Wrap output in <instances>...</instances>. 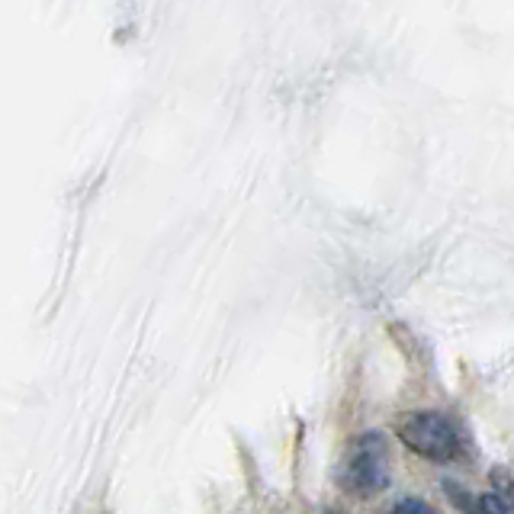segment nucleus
<instances>
[{"mask_svg":"<svg viewBox=\"0 0 514 514\" xmlns=\"http://www.w3.org/2000/svg\"><path fill=\"white\" fill-rule=\"evenodd\" d=\"M389 482V450L383 434H357L341 460V486L351 495H376Z\"/></svg>","mask_w":514,"mask_h":514,"instance_id":"1","label":"nucleus"},{"mask_svg":"<svg viewBox=\"0 0 514 514\" xmlns=\"http://www.w3.org/2000/svg\"><path fill=\"white\" fill-rule=\"evenodd\" d=\"M399 437L412 453L434 463H447L460 453L457 425L444 412H437V408H425V412H412L408 418H402Z\"/></svg>","mask_w":514,"mask_h":514,"instance_id":"2","label":"nucleus"},{"mask_svg":"<svg viewBox=\"0 0 514 514\" xmlns=\"http://www.w3.org/2000/svg\"><path fill=\"white\" fill-rule=\"evenodd\" d=\"M476 514H508V502L498 492H486L479 498Z\"/></svg>","mask_w":514,"mask_h":514,"instance_id":"3","label":"nucleus"},{"mask_svg":"<svg viewBox=\"0 0 514 514\" xmlns=\"http://www.w3.org/2000/svg\"><path fill=\"white\" fill-rule=\"evenodd\" d=\"M392 514H434L425 502H418V498H405V502L396 505V511Z\"/></svg>","mask_w":514,"mask_h":514,"instance_id":"4","label":"nucleus"}]
</instances>
